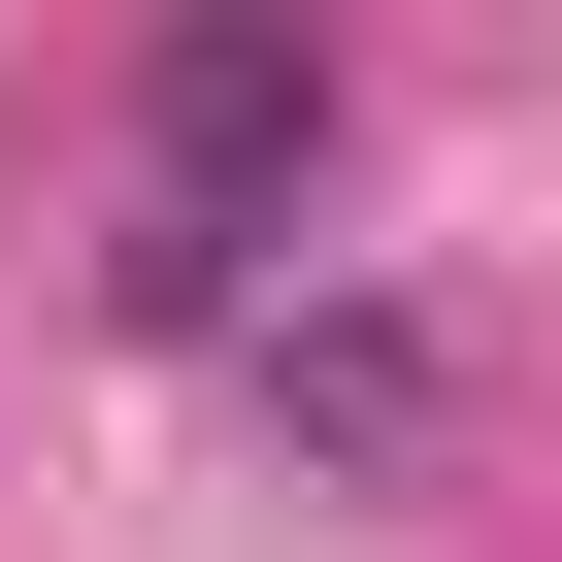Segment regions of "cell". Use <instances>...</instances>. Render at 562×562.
I'll return each mask as SVG.
<instances>
[{
    "label": "cell",
    "instance_id": "1",
    "mask_svg": "<svg viewBox=\"0 0 562 562\" xmlns=\"http://www.w3.org/2000/svg\"><path fill=\"white\" fill-rule=\"evenodd\" d=\"M133 133H166V265H232L265 199H331V34H299V0H166V67H133Z\"/></svg>",
    "mask_w": 562,
    "mask_h": 562
},
{
    "label": "cell",
    "instance_id": "2",
    "mask_svg": "<svg viewBox=\"0 0 562 562\" xmlns=\"http://www.w3.org/2000/svg\"><path fill=\"white\" fill-rule=\"evenodd\" d=\"M265 430H299L331 496H430V463H463V299H397V265L265 299Z\"/></svg>",
    "mask_w": 562,
    "mask_h": 562
}]
</instances>
